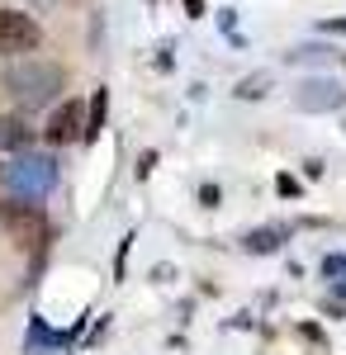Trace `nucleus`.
<instances>
[{"instance_id":"7","label":"nucleus","mask_w":346,"mask_h":355,"mask_svg":"<svg viewBox=\"0 0 346 355\" xmlns=\"http://www.w3.org/2000/svg\"><path fill=\"white\" fill-rule=\"evenodd\" d=\"M0 147H33V128H28L24 119H0Z\"/></svg>"},{"instance_id":"13","label":"nucleus","mask_w":346,"mask_h":355,"mask_svg":"<svg viewBox=\"0 0 346 355\" xmlns=\"http://www.w3.org/2000/svg\"><path fill=\"white\" fill-rule=\"evenodd\" d=\"M199 199H204V204L213 209V204H218V185H204V190H199Z\"/></svg>"},{"instance_id":"1","label":"nucleus","mask_w":346,"mask_h":355,"mask_svg":"<svg viewBox=\"0 0 346 355\" xmlns=\"http://www.w3.org/2000/svg\"><path fill=\"white\" fill-rule=\"evenodd\" d=\"M5 85H10V95L19 105H33L38 110V105H48L57 90H62V67L57 62H43V57H28L19 67H10Z\"/></svg>"},{"instance_id":"9","label":"nucleus","mask_w":346,"mask_h":355,"mask_svg":"<svg viewBox=\"0 0 346 355\" xmlns=\"http://www.w3.org/2000/svg\"><path fill=\"white\" fill-rule=\"evenodd\" d=\"M280 237H285L280 227H261V232H252V237H247V251H275Z\"/></svg>"},{"instance_id":"11","label":"nucleus","mask_w":346,"mask_h":355,"mask_svg":"<svg viewBox=\"0 0 346 355\" xmlns=\"http://www.w3.org/2000/svg\"><path fill=\"white\" fill-rule=\"evenodd\" d=\"M266 76H247V81H242V90H238V95H242V100H256V95H266Z\"/></svg>"},{"instance_id":"5","label":"nucleus","mask_w":346,"mask_h":355,"mask_svg":"<svg viewBox=\"0 0 346 355\" xmlns=\"http://www.w3.org/2000/svg\"><path fill=\"white\" fill-rule=\"evenodd\" d=\"M294 105L308 114H327V110H342L346 105V90L337 81H322V76H313V81H304L299 90H294Z\"/></svg>"},{"instance_id":"6","label":"nucleus","mask_w":346,"mask_h":355,"mask_svg":"<svg viewBox=\"0 0 346 355\" xmlns=\"http://www.w3.org/2000/svg\"><path fill=\"white\" fill-rule=\"evenodd\" d=\"M43 133H48V142H57V147L72 142V137H85V128H81V110H76V105H62Z\"/></svg>"},{"instance_id":"10","label":"nucleus","mask_w":346,"mask_h":355,"mask_svg":"<svg viewBox=\"0 0 346 355\" xmlns=\"http://www.w3.org/2000/svg\"><path fill=\"white\" fill-rule=\"evenodd\" d=\"M327 57H337L332 48H322V43H304V48H294L290 62H327Z\"/></svg>"},{"instance_id":"4","label":"nucleus","mask_w":346,"mask_h":355,"mask_svg":"<svg viewBox=\"0 0 346 355\" xmlns=\"http://www.w3.org/2000/svg\"><path fill=\"white\" fill-rule=\"evenodd\" d=\"M38 38L43 33L24 10H0V53H33Z\"/></svg>"},{"instance_id":"2","label":"nucleus","mask_w":346,"mask_h":355,"mask_svg":"<svg viewBox=\"0 0 346 355\" xmlns=\"http://www.w3.org/2000/svg\"><path fill=\"white\" fill-rule=\"evenodd\" d=\"M0 180H5V190L19 194V199H43V194L57 185V162L43 157V152L15 157L10 166H0Z\"/></svg>"},{"instance_id":"8","label":"nucleus","mask_w":346,"mask_h":355,"mask_svg":"<svg viewBox=\"0 0 346 355\" xmlns=\"http://www.w3.org/2000/svg\"><path fill=\"white\" fill-rule=\"evenodd\" d=\"M105 110H109V90H95V100H90V119H85V142L100 137V128H105Z\"/></svg>"},{"instance_id":"3","label":"nucleus","mask_w":346,"mask_h":355,"mask_svg":"<svg viewBox=\"0 0 346 355\" xmlns=\"http://www.w3.org/2000/svg\"><path fill=\"white\" fill-rule=\"evenodd\" d=\"M0 223H5V232H10L19 246H33L38 237H43V214H38V204H33V199L0 204Z\"/></svg>"},{"instance_id":"12","label":"nucleus","mask_w":346,"mask_h":355,"mask_svg":"<svg viewBox=\"0 0 346 355\" xmlns=\"http://www.w3.org/2000/svg\"><path fill=\"white\" fill-rule=\"evenodd\" d=\"M275 190H280V194H299V180H294V175H280Z\"/></svg>"}]
</instances>
